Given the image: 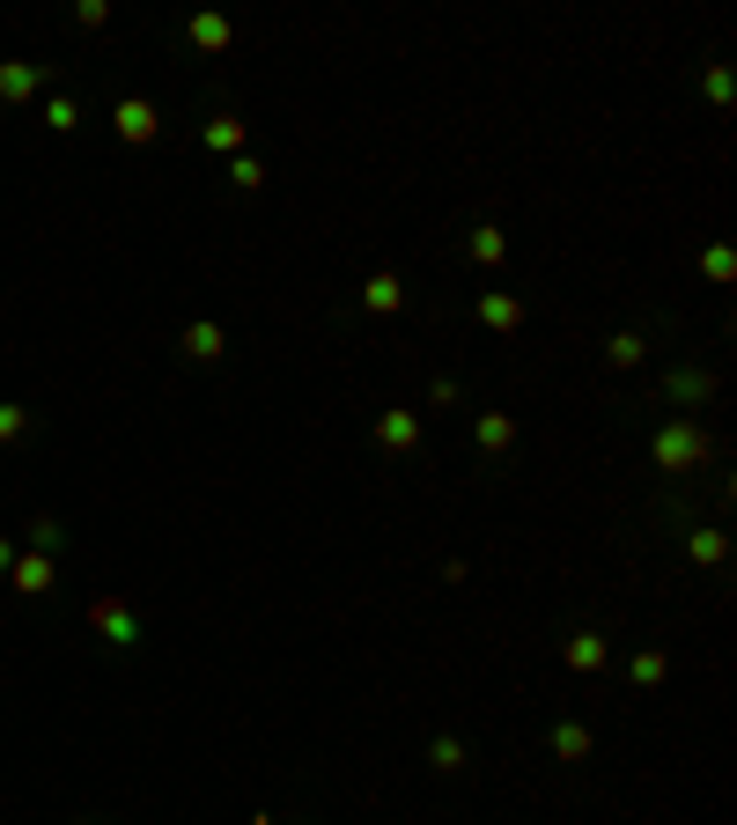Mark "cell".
Here are the masks:
<instances>
[{"mask_svg": "<svg viewBox=\"0 0 737 825\" xmlns=\"http://www.w3.org/2000/svg\"><path fill=\"white\" fill-rule=\"evenodd\" d=\"M199 141L215 147V155H244V119H207L199 125Z\"/></svg>", "mask_w": 737, "mask_h": 825, "instance_id": "obj_13", "label": "cell"}, {"mask_svg": "<svg viewBox=\"0 0 737 825\" xmlns=\"http://www.w3.org/2000/svg\"><path fill=\"white\" fill-rule=\"evenodd\" d=\"M472 436H480L487 458H502V450H516V413H480V420H472Z\"/></svg>", "mask_w": 737, "mask_h": 825, "instance_id": "obj_10", "label": "cell"}, {"mask_svg": "<svg viewBox=\"0 0 737 825\" xmlns=\"http://www.w3.org/2000/svg\"><path fill=\"white\" fill-rule=\"evenodd\" d=\"M362 310H369V317H398V310H406L398 273H369V280H362Z\"/></svg>", "mask_w": 737, "mask_h": 825, "instance_id": "obj_8", "label": "cell"}, {"mask_svg": "<svg viewBox=\"0 0 737 825\" xmlns=\"http://www.w3.org/2000/svg\"><path fill=\"white\" fill-rule=\"evenodd\" d=\"M185 37H193L199 52H229V37H237V30H229V15H193V30H185Z\"/></svg>", "mask_w": 737, "mask_h": 825, "instance_id": "obj_15", "label": "cell"}, {"mask_svg": "<svg viewBox=\"0 0 737 825\" xmlns=\"http://www.w3.org/2000/svg\"><path fill=\"white\" fill-rule=\"evenodd\" d=\"M8 583H15V597H45L52 590V553H15Z\"/></svg>", "mask_w": 737, "mask_h": 825, "instance_id": "obj_9", "label": "cell"}, {"mask_svg": "<svg viewBox=\"0 0 737 825\" xmlns=\"http://www.w3.org/2000/svg\"><path fill=\"white\" fill-rule=\"evenodd\" d=\"M649 458H657V472H693V464L715 458V436L693 420V413H679V420H663V428H657Z\"/></svg>", "mask_w": 737, "mask_h": 825, "instance_id": "obj_1", "label": "cell"}, {"mask_svg": "<svg viewBox=\"0 0 737 825\" xmlns=\"http://www.w3.org/2000/svg\"><path fill=\"white\" fill-rule=\"evenodd\" d=\"M686 560H693V568H723V560H730V538H723V531H693L686 538Z\"/></svg>", "mask_w": 737, "mask_h": 825, "instance_id": "obj_16", "label": "cell"}, {"mask_svg": "<svg viewBox=\"0 0 737 825\" xmlns=\"http://www.w3.org/2000/svg\"><path fill=\"white\" fill-rule=\"evenodd\" d=\"M641 354H649V340H641V332H613V340H605V369H635Z\"/></svg>", "mask_w": 737, "mask_h": 825, "instance_id": "obj_19", "label": "cell"}, {"mask_svg": "<svg viewBox=\"0 0 737 825\" xmlns=\"http://www.w3.org/2000/svg\"><path fill=\"white\" fill-rule=\"evenodd\" d=\"M89 627H97L111 649H141V612L125 605V597H97V605H89Z\"/></svg>", "mask_w": 737, "mask_h": 825, "instance_id": "obj_2", "label": "cell"}, {"mask_svg": "<svg viewBox=\"0 0 737 825\" xmlns=\"http://www.w3.org/2000/svg\"><path fill=\"white\" fill-rule=\"evenodd\" d=\"M185 362H221V354H229V332H221L215 317H199V324H185Z\"/></svg>", "mask_w": 737, "mask_h": 825, "instance_id": "obj_7", "label": "cell"}, {"mask_svg": "<svg viewBox=\"0 0 737 825\" xmlns=\"http://www.w3.org/2000/svg\"><path fill=\"white\" fill-rule=\"evenodd\" d=\"M480 324H487V332H516V324H524V302H516V295H480Z\"/></svg>", "mask_w": 737, "mask_h": 825, "instance_id": "obj_11", "label": "cell"}, {"mask_svg": "<svg viewBox=\"0 0 737 825\" xmlns=\"http://www.w3.org/2000/svg\"><path fill=\"white\" fill-rule=\"evenodd\" d=\"M45 125H52V133H74V125H81V103H74V97H52V103H45Z\"/></svg>", "mask_w": 737, "mask_h": 825, "instance_id": "obj_22", "label": "cell"}, {"mask_svg": "<svg viewBox=\"0 0 737 825\" xmlns=\"http://www.w3.org/2000/svg\"><path fill=\"white\" fill-rule=\"evenodd\" d=\"M708 103H730V67H708Z\"/></svg>", "mask_w": 737, "mask_h": 825, "instance_id": "obj_27", "label": "cell"}, {"mask_svg": "<svg viewBox=\"0 0 737 825\" xmlns=\"http://www.w3.org/2000/svg\"><path fill=\"white\" fill-rule=\"evenodd\" d=\"M229 185H237V193H258V185H266L258 155H237V163H229Z\"/></svg>", "mask_w": 737, "mask_h": 825, "instance_id": "obj_23", "label": "cell"}, {"mask_svg": "<svg viewBox=\"0 0 737 825\" xmlns=\"http://www.w3.org/2000/svg\"><path fill=\"white\" fill-rule=\"evenodd\" d=\"M701 273H708V280H737V251L730 243H708V251H701Z\"/></svg>", "mask_w": 737, "mask_h": 825, "instance_id": "obj_21", "label": "cell"}, {"mask_svg": "<svg viewBox=\"0 0 737 825\" xmlns=\"http://www.w3.org/2000/svg\"><path fill=\"white\" fill-rule=\"evenodd\" d=\"M663 391H671V398H686V406H708V398H715V376H708V369H679Z\"/></svg>", "mask_w": 737, "mask_h": 825, "instance_id": "obj_14", "label": "cell"}, {"mask_svg": "<svg viewBox=\"0 0 737 825\" xmlns=\"http://www.w3.org/2000/svg\"><path fill=\"white\" fill-rule=\"evenodd\" d=\"M74 23H81V30H103V23H111V0H81V8H74Z\"/></svg>", "mask_w": 737, "mask_h": 825, "instance_id": "obj_24", "label": "cell"}, {"mask_svg": "<svg viewBox=\"0 0 737 825\" xmlns=\"http://www.w3.org/2000/svg\"><path fill=\"white\" fill-rule=\"evenodd\" d=\"M465 251H472V258H480V266H502V258H509V237H502L494 221H480V229H472V237H465Z\"/></svg>", "mask_w": 737, "mask_h": 825, "instance_id": "obj_12", "label": "cell"}, {"mask_svg": "<svg viewBox=\"0 0 737 825\" xmlns=\"http://www.w3.org/2000/svg\"><path fill=\"white\" fill-rule=\"evenodd\" d=\"M376 442H384V450H398V458H406V450H420V413H406V406L376 413Z\"/></svg>", "mask_w": 737, "mask_h": 825, "instance_id": "obj_5", "label": "cell"}, {"mask_svg": "<svg viewBox=\"0 0 737 825\" xmlns=\"http://www.w3.org/2000/svg\"><path fill=\"white\" fill-rule=\"evenodd\" d=\"M428 767L436 774H465V745L458 737H428Z\"/></svg>", "mask_w": 737, "mask_h": 825, "instance_id": "obj_20", "label": "cell"}, {"mask_svg": "<svg viewBox=\"0 0 737 825\" xmlns=\"http://www.w3.org/2000/svg\"><path fill=\"white\" fill-rule=\"evenodd\" d=\"M8 568H15V546H8V538H0V575H8Z\"/></svg>", "mask_w": 737, "mask_h": 825, "instance_id": "obj_28", "label": "cell"}, {"mask_svg": "<svg viewBox=\"0 0 737 825\" xmlns=\"http://www.w3.org/2000/svg\"><path fill=\"white\" fill-rule=\"evenodd\" d=\"M627 679H635V685H663V679H671V656H663V649H635Z\"/></svg>", "mask_w": 737, "mask_h": 825, "instance_id": "obj_18", "label": "cell"}, {"mask_svg": "<svg viewBox=\"0 0 737 825\" xmlns=\"http://www.w3.org/2000/svg\"><path fill=\"white\" fill-rule=\"evenodd\" d=\"M111 125H119V141L147 147V141H163V111L147 97H119V111H111Z\"/></svg>", "mask_w": 737, "mask_h": 825, "instance_id": "obj_3", "label": "cell"}, {"mask_svg": "<svg viewBox=\"0 0 737 825\" xmlns=\"http://www.w3.org/2000/svg\"><path fill=\"white\" fill-rule=\"evenodd\" d=\"M23 428H30V413H23V406H0V442H15Z\"/></svg>", "mask_w": 737, "mask_h": 825, "instance_id": "obj_26", "label": "cell"}, {"mask_svg": "<svg viewBox=\"0 0 737 825\" xmlns=\"http://www.w3.org/2000/svg\"><path fill=\"white\" fill-rule=\"evenodd\" d=\"M561 663H568V671H583V679H590V671H605V663H613V649H605V634H568V649H561Z\"/></svg>", "mask_w": 737, "mask_h": 825, "instance_id": "obj_6", "label": "cell"}, {"mask_svg": "<svg viewBox=\"0 0 737 825\" xmlns=\"http://www.w3.org/2000/svg\"><path fill=\"white\" fill-rule=\"evenodd\" d=\"M546 745H553V759H568V767H575V759H590V729H583V723H553V737H546Z\"/></svg>", "mask_w": 737, "mask_h": 825, "instance_id": "obj_17", "label": "cell"}, {"mask_svg": "<svg viewBox=\"0 0 737 825\" xmlns=\"http://www.w3.org/2000/svg\"><path fill=\"white\" fill-rule=\"evenodd\" d=\"M52 546H59V524L37 516V524H30V553H52Z\"/></svg>", "mask_w": 737, "mask_h": 825, "instance_id": "obj_25", "label": "cell"}, {"mask_svg": "<svg viewBox=\"0 0 737 825\" xmlns=\"http://www.w3.org/2000/svg\"><path fill=\"white\" fill-rule=\"evenodd\" d=\"M37 89H52V59H8L0 67V103H30Z\"/></svg>", "mask_w": 737, "mask_h": 825, "instance_id": "obj_4", "label": "cell"}]
</instances>
